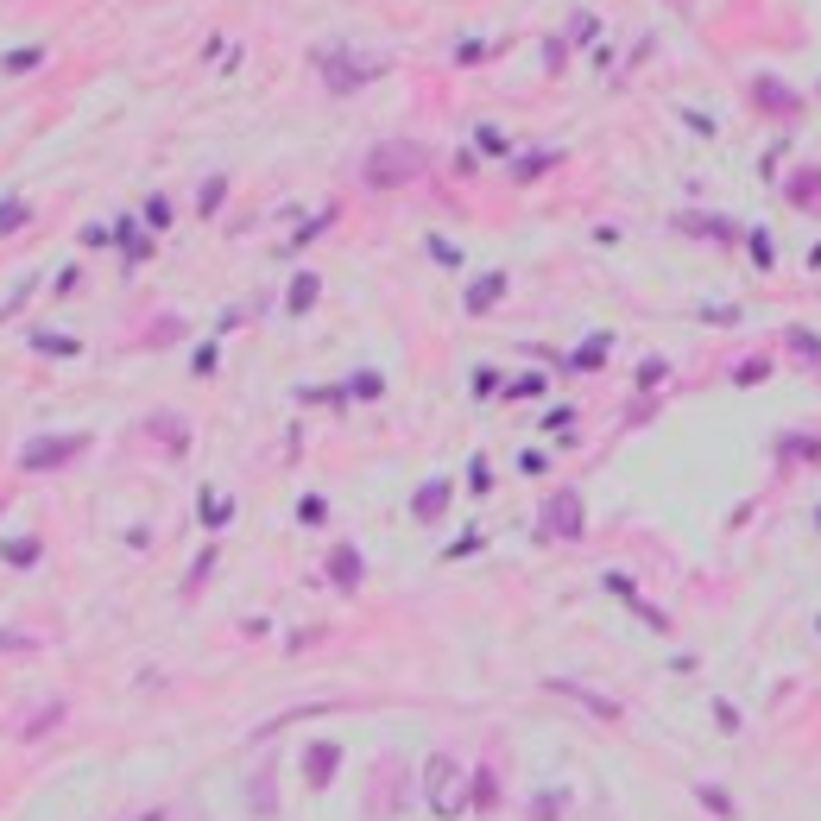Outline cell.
<instances>
[{"label": "cell", "mask_w": 821, "mask_h": 821, "mask_svg": "<svg viewBox=\"0 0 821 821\" xmlns=\"http://www.w3.org/2000/svg\"><path fill=\"white\" fill-rule=\"evenodd\" d=\"M758 102H771V114H796V95L777 83H758Z\"/></svg>", "instance_id": "obj_2"}, {"label": "cell", "mask_w": 821, "mask_h": 821, "mask_svg": "<svg viewBox=\"0 0 821 821\" xmlns=\"http://www.w3.org/2000/svg\"><path fill=\"white\" fill-rule=\"evenodd\" d=\"M417 171H424V152L417 146H386V152H373V165H367L373 184H398V177H417Z\"/></svg>", "instance_id": "obj_1"}]
</instances>
